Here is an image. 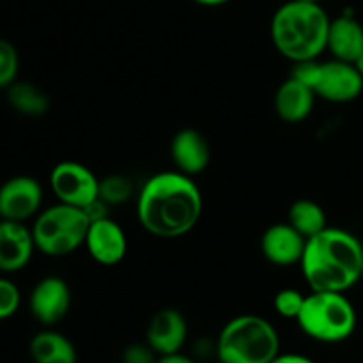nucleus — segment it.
Instances as JSON below:
<instances>
[{
	"label": "nucleus",
	"instance_id": "nucleus-1",
	"mask_svg": "<svg viewBox=\"0 0 363 363\" xmlns=\"http://www.w3.org/2000/svg\"><path fill=\"white\" fill-rule=\"evenodd\" d=\"M201 188L179 170L155 174L137 199V216L149 234L163 240L181 238L195 229L202 216Z\"/></svg>",
	"mask_w": 363,
	"mask_h": 363
},
{
	"label": "nucleus",
	"instance_id": "nucleus-2",
	"mask_svg": "<svg viewBox=\"0 0 363 363\" xmlns=\"http://www.w3.org/2000/svg\"><path fill=\"white\" fill-rule=\"evenodd\" d=\"M362 241L337 227L308 238L300 264L311 291L351 289L362 279Z\"/></svg>",
	"mask_w": 363,
	"mask_h": 363
},
{
	"label": "nucleus",
	"instance_id": "nucleus-3",
	"mask_svg": "<svg viewBox=\"0 0 363 363\" xmlns=\"http://www.w3.org/2000/svg\"><path fill=\"white\" fill-rule=\"evenodd\" d=\"M332 18L321 4L289 0L272 18V41L279 53L293 62L319 59L326 50Z\"/></svg>",
	"mask_w": 363,
	"mask_h": 363
},
{
	"label": "nucleus",
	"instance_id": "nucleus-4",
	"mask_svg": "<svg viewBox=\"0 0 363 363\" xmlns=\"http://www.w3.org/2000/svg\"><path fill=\"white\" fill-rule=\"evenodd\" d=\"M215 347L220 363H269L280 354V339L268 319L245 314L223 326Z\"/></svg>",
	"mask_w": 363,
	"mask_h": 363
},
{
	"label": "nucleus",
	"instance_id": "nucleus-5",
	"mask_svg": "<svg viewBox=\"0 0 363 363\" xmlns=\"http://www.w3.org/2000/svg\"><path fill=\"white\" fill-rule=\"evenodd\" d=\"M301 332L318 342L335 344L350 339L357 330V311L344 293L312 291L298 315Z\"/></svg>",
	"mask_w": 363,
	"mask_h": 363
},
{
	"label": "nucleus",
	"instance_id": "nucleus-6",
	"mask_svg": "<svg viewBox=\"0 0 363 363\" xmlns=\"http://www.w3.org/2000/svg\"><path fill=\"white\" fill-rule=\"evenodd\" d=\"M91 220L84 209L69 204L52 206L38 215L32 225L35 248L48 257H64L85 245Z\"/></svg>",
	"mask_w": 363,
	"mask_h": 363
},
{
	"label": "nucleus",
	"instance_id": "nucleus-7",
	"mask_svg": "<svg viewBox=\"0 0 363 363\" xmlns=\"http://www.w3.org/2000/svg\"><path fill=\"white\" fill-rule=\"evenodd\" d=\"M50 188L62 204L87 208L99 197V179L78 162H60L50 172Z\"/></svg>",
	"mask_w": 363,
	"mask_h": 363
},
{
	"label": "nucleus",
	"instance_id": "nucleus-8",
	"mask_svg": "<svg viewBox=\"0 0 363 363\" xmlns=\"http://www.w3.org/2000/svg\"><path fill=\"white\" fill-rule=\"evenodd\" d=\"M363 91V77L357 66L344 60L332 59L319 64L314 92L318 98L330 103H350Z\"/></svg>",
	"mask_w": 363,
	"mask_h": 363
},
{
	"label": "nucleus",
	"instance_id": "nucleus-9",
	"mask_svg": "<svg viewBox=\"0 0 363 363\" xmlns=\"http://www.w3.org/2000/svg\"><path fill=\"white\" fill-rule=\"evenodd\" d=\"M43 186L30 176H14L0 186V218L25 222L38 215Z\"/></svg>",
	"mask_w": 363,
	"mask_h": 363
},
{
	"label": "nucleus",
	"instance_id": "nucleus-10",
	"mask_svg": "<svg viewBox=\"0 0 363 363\" xmlns=\"http://www.w3.org/2000/svg\"><path fill=\"white\" fill-rule=\"evenodd\" d=\"M30 314L43 326L62 321L71 308V289L60 277H45L32 289L28 298Z\"/></svg>",
	"mask_w": 363,
	"mask_h": 363
},
{
	"label": "nucleus",
	"instance_id": "nucleus-11",
	"mask_svg": "<svg viewBox=\"0 0 363 363\" xmlns=\"http://www.w3.org/2000/svg\"><path fill=\"white\" fill-rule=\"evenodd\" d=\"M85 248L99 264L116 266L126 257L128 238L123 227L108 216L91 222L85 238Z\"/></svg>",
	"mask_w": 363,
	"mask_h": 363
},
{
	"label": "nucleus",
	"instance_id": "nucleus-12",
	"mask_svg": "<svg viewBox=\"0 0 363 363\" xmlns=\"http://www.w3.org/2000/svg\"><path fill=\"white\" fill-rule=\"evenodd\" d=\"M188 337V323L176 308H162L151 318L145 332V342L160 354L181 353Z\"/></svg>",
	"mask_w": 363,
	"mask_h": 363
},
{
	"label": "nucleus",
	"instance_id": "nucleus-13",
	"mask_svg": "<svg viewBox=\"0 0 363 363\" xmlns=\"http://www.w3.org/2000/svg\"><path fill=\"white\" fill-rule=\"evenodd\" d=\"M35 243L23 222L0 220V272L16 273L30 262Z\"/></svg>",
	"mask_w": 363,
	"mask_h": 363
},
{
	"label": "nucleus",
	"instance_id": "nucleus-14",
	"mask_svg": "<svg viewBox=\"0 0 363 363\" xmlns=\"http://www.w3.org/2000/svg\"><path fill=\"white\" fill-rule=\"evenodd\" d=\"M307 238L301 236L291 223H275L261 238V252L272 264L293 266L301 262Z\"/></svg>",
	"mask_w": 363,
	"mask_h": 363
},
{
	"label": "nucleus",
	"instance_id": "nucleus-15",
	"mask_svg": "<svg viewBox=\"0 0 363 363\" xmlns=\"http://www.w3.org/2000/svg\"><path fill=\"white\" fill-rule=\"evenodd\" d=\"M170 156L179 172L197 176L208 169L211 162V149L201 131L194 128L177 131L170 144Z\"/></svg>",
	"mask_w": 363,
	"mask_h": 363
},
{
	"label": "nucleus",
	"instance_id": "nucleus-16",
	"mask_svg": "<svg viewBox=\"0 0 363 363\" xmlns=\"http://www.w3.org/2000/svg\"><path fill=\"white\" fill-rule=\"evenodd\" d=\"M315 92L296 78L289 77L275 92V112L282 121L291 124L301 123L314 110Z\"/></svg>",
	"mask_w": 363,
	"mask_h": 363
},
{
	"label": "nucleus",
	"instance_id": "nucleus-17",
	"mask_svg": "<svg viewBox=\"0 0 363 363\" xmlns=\"http://www.w3.org/2000/svg\"><path fill=\"white\" fill-rule=\"evenodd\" d=\"M326 50L333 59L354 64L363 52V25L351 14H342L330 21Z\"/></svg>",
	"mask_w": 363,
	"mask_h": 363
},
{
	"label": "nucleus",
	"instance_id": "nucleus-18",
	"mask_svg": "<svg viewBox=\"0 0 363 363\" xmlns=\"http://www.w3.org/2000/svg\"><path fill=\"white\" fill-rule=\"evenodd\" d=\"M34 363H77V350L66 335L53 330H43L30 340Z\"/></svg>",
	"mask_w": 363,
	"mask_h": 363
},
{
	"label": "nucleus",
	"instance_id": "nucleus-19",
	"mask_svg": "<svg viewBox=\"0 0 363 363\" xmlns=\"http://www.w3.org/2000/svg\"><path fill=\"white\" fill-rule=\"evenodd\" d=\"M7 101L18 113L27 117H41L48 112L50 98L46 92L30 82H14L7 87Z\"/></svg>",
	"mask_w": 363,
	"mask_h": 363
},
{
	"label": "nucleus",
	"instance_id": "nucleus-20",
	"mask_svg": "<svg viewBox=\"0 0 363 363\" xmlns=\"http://www.w3.org/2000/svg\"><path fill=\"white\" fill-rule=\"evenodd\" d=\"M326 213L318 202L311 199H300L289 208L287 223L294 227L303 238H312L328 227Z\"/></svg>",
	"mask_w": 363,
	"mask_h": 363
},
{
	"label": "nucleus",
	"instance_id": "nucleus-21",
	"mask_svg": "<svg viewBox=\"0 0 363 363\" xmlns=\"http://www.w3.org/2000/svg\"><path fill=\"white\" fill-rule=\"evenodd\" d=\"M131 195H133V186L128 177L113 174L105 179H99V199L108 206L123 204Z\"/></svg>",
	"mask_w": 363,
	"mask_h": 363
},
{
	"label": "nucleus",
	"instance_id": "nucleus-22",
	"mask_svg": "<svg viewBox=\"0 0 363 363\" xmlns=\"http://www.w3.org/2000/svg\"><path fill=\"white\" fill-rule=\"evenodd\" d=\"M20 71V57L16 46L7 39H0V89L13 85Z\"/></svg>",
	"mask_w": 363,
	"mask_h": 363
},
{
	"label": "nucleus",
	"instance_id": "nucleus-23",
	"mask_svg": "<svg viewBox=\"0 0 363 363\" xmlns=\"http://www.w3.org/2000/svg\"><path fill=\"white\" fill-rule=\"evenodd\" d=\"M305 298H307V296H303L300 291L287 287V289L279 291V293L275 294V300H273V307H275L277 314L282 315V318L298 319L301 308H303Z\"/></svg>",
	"mask_w": 363,
	"mask_h": 363
},
{
	"label": "nucleus",
	"instance_id": "nucleus-24",
	"mask_svg": "<svg viewBox=\"0 0 363 363\" xmlns=\"http://www.w3.org/2000/svg\"><path fill=\"white\" fill-rule=\"evenodd\" d=\"M21 303L20 289L14 282L0 279V321L16 314Z\"/></svg>",
	"mask_w": 363,
	"mask_h": 363
},
{
	"label": "nucleus",
	"instance_id": "nucleus-25",
	"mask_svg": "<svg viewBox=\"0 0 363 363\" xmlns=\"http://www.w3.org/2000/svg\"><path fill=\"white\" fill-rule=\"evenodd\" d=\"M160 354L147 342L130 344L123 351V363H156Z\"/></svg>",
	"mask_w": 363,
	"mask_h": 363
},
{
	"label": "nucleus",
	"instance_id": "nucleus-26",
	"mask_svg": "<svg viewBox=\"0 0 363 363\" xmlns=\"http://www.w3.org/2000/svg\"><path fill=\"white\" fill-rule=\"evenodd\" d=\"M269 363H315L311 358L303 357V354H294V353H286V354H279L277 358H273Z\"/></svg>",
	"mask_w": 363,
	"mask_h": 363
},
{
	"label": "nucleus",
	"instance_id": "nucleus-27",
	"mask_svg": "<svg viewBox=\"0 0 363 363\" xmlns=\"http://www.w3.org/2000/svg\"><path fill=\"white\" fill-rule=\"evenodd\" d=\"M156 363H195L191 358L184 357V354L176 353V354H167V357H160Z\"/></svg>",
	"mask_w": 363,
	"mask_h": 363
},
{
	"label": "nucleus",
	"instance_id": "nucleus-28",
	"mask_svg": "<svg viewBox=\"0 0 363 363\" xmlns=\"http://www.w3.org/2000/svg\"><path fill=\"white\" fill-rule=\"evenodd\" d=\"M195 4H201V6H209V7H216V6H223V4L230 2V0H194Z\"/></svg>",
	"mask_w": 363,
	"mask_h": 363
},
{
	"label": "nucleus",
	"instance_id": "nucleus-29",
	"mask_svg": "<svg viewBox=\"0 0 363 363\" xmlns=\"http://www.w3.org/2000/svg\"><path fill=\"white\" fill-rule=\"evenodd\" d=\"M354 66H357V69L360 71L362 77H363V52L360 53V57H358V59L354 60Z\"/></svg>",
	"mask_w": 363,
	"mask_h": 363
},
{
	"label": "nucleus",
	"instance_id": "nucleus-30",
	"mask_svg": "<svg viewBox=\"0 0 363 363\" xmlns=\"http://www.w3.org/2000/svg\"><path fill=\"white\" fill-rule=\"evenodd\" d=\"M305 2H318V4H321V0H305Z\"/></svg>",
	"mask_w": 363,
	"mask_h": 363
},
{
	"label": "nucleus",
	"instance_id": "nucleus-31",
	"mask_svg": "<svg viewBox=\"0 0 363 363\" xmlns=\"http://www.w3.org/2000/svg\"><path fill=\"white\" fill-rule=\"evenodd\" d=\"M362 279H363V252H362Z\"/></svg>",
	"mask_w": 363,
	"mask_h": 363
},
{
	"label": "nucleus",
	"instance_id": "nucleus-32",
	"mask_svg": "<svg viewBox=\"0 0 363 363\" xmlns=\"http://www.w3.org/2000/svg\"><path fill=\"white\" fill-rule=\"evenodd\" d=\"M0 220H2V218H0Z\"/></svg>",
	"mask_w": 363,
	"mask_h": 363
}]
</instances>
